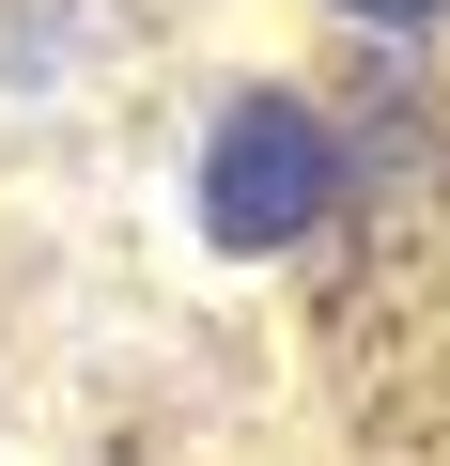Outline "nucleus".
Returning a JSON list of instances; mask_svg holds the SVG:
<instances>
[{
  "instance_id": "obj_1",
  "label": "nucleus",
  "mask_w": 450,
  "mask_h": 466,
  "mask_svg": "<svg viewBox=\"0 0 450 466\" xmlns=\"http://www.w3.org/2000/svg\"><path fill=\"white\" fill-rule=\"evenodd\" d=\"M326 218H342L326 109L280 94V78L217 94V125H202V233H217V249H295V233H326Z\"/></svg>"
},
{
  "instance_id": "obj_2",
  "label": "nucleus",
  "mask_w": 450,
  "mask_h": 466,
  "mask_svg": "<svg viewBox=\"0 0 450 466\" xmlns=\"http://www.w3.org/2000/svg\"><path fill=\"white\" fill-rule=\"evenodd\" d=\"M342 16H357V32H435L450 0H342Z\"/></svg>"
}]
</instances>
